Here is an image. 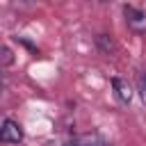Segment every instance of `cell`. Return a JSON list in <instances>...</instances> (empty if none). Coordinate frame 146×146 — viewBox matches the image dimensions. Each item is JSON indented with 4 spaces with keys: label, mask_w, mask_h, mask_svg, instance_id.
<instances>
[{
    "label": "cell",
    "mask_w": 146,
    "mask_h": 146,
    "mask_svg": "<svg viewBox=\"0 0 146 146\" xmlns=\"http://www.w3.org/2000/svg\"><path fill=\"white\" fill-rule=\"evenodd\" d=\"M73 146H107V141H105V137L98 135V132H87V135H80V137L73 141Z\"/></svg>",
    "instance_id": "cell-4"
},
{
    "label": "cell",
    "mask_w": 146,
    "mask_h": 146,
    "mask_svg": "<svg viewBox=\"0 0 146 146\" xmlns=\"http://www.w3.org/2000/svg\"><path fill=\"white\" fill-rule=\"evenodd\" d=\"M137 91H139V98H141V103L146 105V73H141V75H139V84H137Z\"/></svg>",
    "instance_id": "cell-6"
},
{
    "label": "cell",
    "mask_w": 146,
    "mask_h": 146,
    "mask_svg": "<svg viewBox=\"0 0 146 146\" xmlns=\"http://www.w3.org/2000/svg\"><path fill=\"white\" fill-rule=\"evenodd\" d=\"M48 146H73V139H55L48 141Z\"/></svg>",
    "instance_id": "cell-8"
},
{
    "label": "cell",
    "mask_w": 146,
    "mask_h": 146,
    "mask_svg": "<svg viewBox=\"0 0 146 146\" xmlns=\"http://www.w3.org/2000/svg\"><path fill=\"white\" fill-rule=\"evenodd\" d=\"M11 62H14L11 50H9V48H2V50H0V64H11Z\"/></svg>",
    "instance_id": "cell-7"
},
{
    "label": "cell",
    "mask_w": 146,
    "mask_h": 146,
    "mask_svg": "<svg viewBox=\"0 0 146 146\" xmlns=\"http://www.w3.org/2000/svg\"><path fill=\"white\" fill-rule=\"evenodd\" d=\"M123 14H125V23L132 32L137 34H144L146 32V11L144 9H137V7H130L125 5L123 7Z\"/></svg>",
    "instance_id": "cell-1"
},
{
    "label": "cell",
    "mask_w": 146,
    "mask_h": 146,
    "mask_svg": "<svg viewBox=\"0 0 146 146\" xmlns=\"http://www.w3.org/2000/svg\"><path fill=\"white\" fill-rule=\"evenodd\" d=\"M23 139V128L14 119H5L0 123V141L2 144H18Z\"/></svg>",
    "instance_id": "cell-2"
},
{
    "label": "cell",
    "mask_w": 146,
    "mask_h": 146,
    "mask_svg": "<svg viewBox=\"0 0 146 146\" xmlns=\"http://www.w3.org/2000/svg\"><path fill=\"white\" fill-rule=\"evenodd\" d=\"M96 41H98V48H100L105 55H110V52H112V48H114V46H112V41H110V36H107V34H98V39H96Z\"/></svg>",
    "instance_id": "cell-5"
},
{
    "label": "cell",
    "mask_w": 146,
    "mask_h": 146,
    "mask_svg": "<svg viewBox=\"0 0 146 146\" xmlns=\"http://www.w3.org/2000/svg\"><path fill=\"white\" fill-rule=\"evenodd\" d=\"M112 87H114V94H116L119 103L128 105L130 98H132V89H130V84H128L125 80H121V78H114V80H112Z\"/></svg>",
    "instance_id": "cell-3"
}]
</instances>
